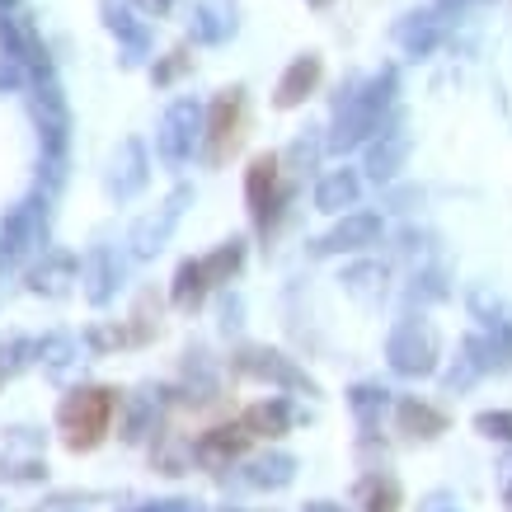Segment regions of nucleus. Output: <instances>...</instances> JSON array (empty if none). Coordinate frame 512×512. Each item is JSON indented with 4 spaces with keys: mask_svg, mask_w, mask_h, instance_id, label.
<instances>
[{
    "mask_svg": "<svg viewBox=\"0 0 512 512\" xmlns=\"http://www.w3.org/2000/svg\"><path fill=\"white\" fill-rule=\"evenodd\" d=\"M123 395L113 386H90V390H71L62 404H57V423L66 428V447L71 451H94L113 428V414H118Z\"/></svg>",
    "mask_w": 512,
    "mask_h": 512,
    "instance_id": "obj_1",
    "label": "nucleus"
},
{
    "mask_svg": "<svg viewBox=\"0 0 512 512\" xmlns=\"http://www.w3.org/2000/svg\"><path fill=\"white\" fill-rule=\"evenodd\" d=\"M390 94H395V71H381L376 80H367L362 90L343 94L339 113H334V132H329V151H353L381 127V113H386Z\"/></svg>",
    "mask_w": 512,
    "mask_h": 512,
    "instance_id": "obj_2",
    "label": "nucleus"
},
{
    "mask_svg": "<svg viewBox=\"0 0 512 512\" xmlns=\"http://www.w3.org/2000/svg\"><path fill=\"white\" fill-rule=\"evenodd\" d=\"M33 123H38V141H43V170L57 184L66 160V141H71V104H66V94L52 71L33 76Z\"/></svg>",
    "mask_w": 512,
    "mask_h": 512,
    "instance_id": "obj_3",
    "label": "nucleus"
},
{
    "mask_svg": "<svg viewBox=\"0 0 512 512\" xmlns=\"http://www.w3.org/2000/svg\"><path fill=\"white\" fill-rule=\"evenodd\" d=\"M437 329L428 325V320H404V325H395V334H390L386 343V357L390 367L400 376H433L437 372Z\"/></svg>",
    "mask_w": 512,
    "mask_h": 512,
    "instance_id": "obj_4",
    "label": "nucleus"
},
{
    "mask_svg": "<svg viewBox=\"0 0 512 512\" xmlns=\"http://www.w3.org/2000/svg\"><path fill=\"white\" fill-rule=\"evenodd\" d=\"M202 137H207V160H212V165H226V160L240 151V141H245V90L217 94V104L207 109Z\"/></svg>",
    "mask_w": 512,
    "mask_h": 512,
    "instance_id": "obj_5",
    "label": "nucleus"
},
{
    "mask_svg": "<svg viewBox=\"0 0 512 512\" xmlns=\"http://www.w3.org/2000/svg\"><path fill=\"white\" fill-rule=\"evenodd\" d=\"M202 127H207V118H202V109L193 104V99H174L170 109H165V118H160V132H156V151L165 165H184L188 156H193V141L202 137Z\"/></svg>",
    "mask_w": 512,
    "mask_h": 512,
    "instance_id": "obj_6",
    "label": "nucleus"
},
{
    "mask_svg": "<svg viewBox=\"0 0 512 512\" xmlns=\"http://www.w3.org/2000/svg\"><path fill=\"white\" fill-rule=\"evenodd\" d=\"M282 160L268 151V156H254V165H249L245 174V198L249 207H254V221H259V231H268L273 221H278L282 202H287V188H282Z\"/></svg>",
    "mask_w": 512,
    "mask_h": 512,
    "instance_id": "obj_7",
    "label": "nucleus"
},
{
    "mask_svg": "<svg viewBox=\"0 0 512 512\" xmlns=\"http://www.w3.org/2000/svg\"><path fill=\"white\" fill-rule=\"evenodd\" d=\"M235 372L254 376V381H273V386L301 390V395H315L311 376H301L292 362H287L282 353H273V348H240V357H235Z\"/></svg>",
    "mask_w": 512,
    "mask_h": 512,
    "instance_id": "obj_8",
    "label": "nucleus"
},
{
    "mask_svg": "<svg viewBox=\"0 0 512 512\" xmlns=\"http://www.w3.org/2000/svg\"><path fill=\"white\" fill-rule=\"evenodd\" d=\"M0 47H5V57H15V62L29 66L33 76H38V71H52L43 38H38V29H33V19L24 15V10L0 15Z\"/></svg>",
    "mask_w": 512,
    "mask_h": 512,
    "instance_id": "obj_9",
    "label": "nucleus"
},
{
    "mask_svg": "<svg viewBox=\"0 0 512 512\" xmlns=\"http://www.w3.org/2000/svg\"><path fill=\"white\" fill-rule=\"evenodd\" d=\"M254 442L245 423H217V428H207V433L193 442V461H202L207 470H226L231 461H240Z\"/></svg>",
    "mask_w": 512,
    "mask_h": 512,
    "instance_id": "obj_10",
    "label": "nucleus"
},
{
    "mask_svg": "<svg viewBox=\"0 0 512 512\" xmlns=\"http://www.w3.org/2000/svg\"><path fill=\"white\" fill-rule=\"evenodd\" d=\"M188 202H193V188H174L170 202L160 207L156 217H146L137 231H132V254H137V259H151V254L165 249V240H170V231L179 226V217H184Z\"/></svg>",
    "mask_w": 512,
    "mask_h": 512,
    "instance_id": "obj_11",
    "label": "nucleus"
},
{
    "mask_svg": "<svg viewBox=\"0 0 512 512\" xmlns=\"http://www.w3.org/2000/svg\"><path fill=\"white\" fill-rule=\"evenodd\" d=\"M99 15H104V29L123 43V52H127L123 62L127 66L141 62V57H146V47H151V29L137 19L141 15L137 5H127V0H99Z\"/></svg>",
    "mask_w": 512,
    "mask_h": 512,
    "instance_id": "obj_12",
    "label": "nucleus"
},
{
    "mask_svg": "<svg viewBox=\"0 0 512 512\" xmlns=\"http://www.w3.org/2000/svg\"><path fill=\"white\" fill-rule=\"evenodd\" d=\"M0 245L5 254H29L33 245H43V198H24L19 207H10V217L0 226Z\"/></svg>",
    "mask_w": 512,
    "mask_h": 512,
    "instance_id": "obj_13",
    "label": "nucleus"
},
{
    "mask_svg": "<svg viewBox=\"0 0 512 512\" xmlns=\"http://www.w3.org/2000/svg\"><path fill=\"white\" fill-rule=\"evenodd\" d=\"M376 240H381V217H372V212H343V221L315 249L320 254H357V249L376 245Z\"/></svg>",
    "mask_w": 512,
    "mask_h": 512,
    "instance_id": "obj_14",
    "label": "nucleus"
},
{
    "mask_svg": "<svg viewBox=\"0 0 512 512\" xmlns=\"http://www.w3.org/2000/svg\"><path fill=\"white\" fill-rule=\"evenodd\" d=\"M146 179H151V160H146V146H141L137 137H127L123 146H118V156H113L109 188L118 193V198H132V193H141V188H146Z\"/></svg>",
    "mask_w": 512,
    "mask_h": 512,
    "instance_id": "obj_15",
    "label": "nucleus"
},
{
    "mask_svg": "<svg viewBox=\"0 0 512 512\" xmlns=\"http://www.w3.org/2000/svg\"><path fill=\"white\" fill-rule=\"evenodd\" d=\"M320 76H325V66H320V57H315V52L296 57V62L287 66V71H282L278 94H273V104H278V109H296V104H306V94H315Z\"/></svg>",
    "mask_w": 512,
    "mask_h": 512,
    "instance_id": "obj_16",
    "label": "nucleus"
},
{
    "mask_svg": "<svg viewBox=\"0 0 512 512\" xmlns=\"http://www.w3.org/2000/svg\"><path fill=\"white\" fill-rule=\"evenodd\" d=\"M80 282H85V296H90L94 306H104L118 287V259H113V249H90L85 259H80Z\"/></svg>",
    "mask_w": 512,
    "mask_h": 512,
    "instance_id": "obj_17",
    "label": "nucleus"
},
{
    "mask_svg": "<svg viewBox=\"0 0 512 512\" xmlns=\"http://www.w3.org/2000/svg\"><path fill=\"white\" fill-rule=\"evenodd\" d=\"M71 282H80V259H71V254H47L43 264L29 273V287L33 292H47V296L66 292Z\"/></svg>",
    "mask_w": 512,
    "mask_h": 512,
    "instance_id": "obj_18",
    "label": "nucleus"
},
{
    "mask_svg": "<svg viewBox=\"0 0 512 512\" xmlns=\"http://www.w3.org/2000/svg\"><path fill=\"white\" fill-rule=\"evenodd\" d=\"M235 33V10L226 0H202L193 10V38L198 43H226Z\"/></svg>",
    "mask_w": 512,
    "mask_h": 512,
    "instance_id": "obj_19",
    "label": "nucleus"
},
{
    "mask_svg": "<svg viewBox=\"0 0 512 512\" xmlns=\"http://www.w3.org/2000/svg\"><path fill=\"white\" fill-rule=\"evenodd\" d=\"M404 156H409V137L381 132V141H372V151H367V170H372V179H395L404 170Z\"/></svg>",
    "mask_w": 512,
    "mask_h": 512,
    "instance_id": "obj_20",
    "label": "nucleus"
},
{
    "mask_svg": "<svg viewBox=\"0 0 512 512\" xmlns=\"http://www.w3.org/2000/svg\"><path fill=\"white\" fill-rule=\"evenodd\" d=\"M357 193H362L357 170H334L320 179V188H315V207H320V212H343V207L357 202Z\"/></svg>",
    "mask_w": 512,
    "mask_h": 512,
    "instance_id": "obj_21",
    "label": "nucleus"
},
{
    "mask_svg": "<svg viewBox=\"0 0 512 512\" xmlns=\"http://www.w3.org/2000/svg\"><path fill=\"white\" fill-rule=\"evenodd\" d=\"M395 419H400V433H409V437L447 433V414H442V409H433V404H423V400H400Z\"/></svg>",
    "mask_w": 512,
    "mask_h": 512,
    "instance_id": "obj_22",
    "label": "nucleus"
},
{
    "mask_svg": "<svg viewBox=\"0 0 512 512\" xmlns=\"http://www.w3.org/2000/svg\"><path fill=\"white\" fill-rule=\"evenodd\" d=\"M240 423L254 437H282L292 428V409H287V400H259V404H249Z\"/></svg>",
    "mask_w": 512,
    "mask_h": 512,
    "instance_id": "obj_23",
    "label": "nucleus"
},
{
    "mask_svg": "<svg viewBox=\"0 0 512 512\" xmlns=\"http://www.w3.org/2000/svg\"><path fill=\"white\" fill-rule=\"evenodd\" d=\"M207 268H202V259H188V264H179V273H174V287H170V301L179 306V311H198V301L207 296Z\"/></svg>",
    "mask_w": 512,
    "mask_h": 512,
    "instance_id": "obj_24",
    "label": "nucleus"
},
{
    "mask_svg": "<svg viewBox=\"0 0 512 512\" xmlns=\"http://www.w3.org/2000/svg\"><path fill=\"white\" fill-rule=\"evenodd\" d=\"M437 38H442V15L437 10H428V15H409L400 24V43L404 52H414V57H428L437 47Z\"/></svg>",
    "mask_w": 512,
    "mask_h": 512,
    "instance_id": "obj_25",
    "label": "nucleus"
},
{
    "mask_svg": "<svg viewBox=\"0 0 512 512\" xmlns=\"http://www.w3.org/2000/svg\"><path fill=\"white\" fill-rule=\"evenodd\" d=\"M292 475H296V461L287 451H273V456H264V461L249 466L245 480L254 484V489H282V484H292Z\"/></svg>",
    "mask_w": 512,
    "mask_h": 512,
    "instance_id": "obj_26",
    "label": "nucleus"
},
{
    "mask_svg": "<svg viewBox=\"0 0 512 512\" xmlns=\"http://www.w3.org/2000/svg\"><path fill=\"white\" fill-rule=\"evenodd\" d=\"M240 264H245V240H226L217 254H207V259H202V268H207V282H212V287L231 282L235 273H240Z\"/></svg>",
    "mask_w": 512,
    "mask_h": 512,
    "instance_id": "obj_27",
    "label": "nucleus"
},
{
    "mask_svg": "<svg viewBox=\"0 0 512 512\" xmlns=\"http://www.w3.org/2000/svg\"><path fill=\"white\" fill-rule=\"evenodd\" d=\"M156 329H160V301H156V292H141L137 311L127 320V334H132V343H146V339H156Z\"/></svg>",
    "mask_w": 512,
    "mask_h": 512,
    "instance_id": "obj_28",
    "label": "nucleus"
},
{
    "mask_svg": "<svg viewBox=\"0 0 512 512\" xmlns=\"http://www.w3.org/2000/svg\"><path fill=\"white\" fill-rule=\"evenodd\" d=\"M400 508V484L390 475H372L362 484V512H395Z\"/></svg>",
    "mask_w": 512,
    "mask_h": 512,
    "instance_id": "obj_29",
    "label": "nucleus"
},
{
    "mask_svg": "<svg viewBox=\"0 0 512 512\" xmlns=\"http://www.w3.org/2000/svg\"><path fill=\"white\" fill-rule=\"evenodd\" d=\"M348 404H353V414L362 428H376V419H381V409H386V390L381 386H357L353 395H348Z\"/></svg>",
    "mask_w": 512,
    "mask_h": 512,
    "instance_id": "obj_30",
    "label": "nucleus"
},
{
    "mask_svg": "<svg viewBox=\"0 0 512 512\" xmlns=\"http://www.w3.org/2000/svg\"><path fill=\"white\" fill-rule=\"evenodd\" d=\"M188 66H193V52H188V47H174L170 57H165V62L151 71V80H156V85H174V80L184 76Z\"/></svg>",
    "mask_w": 512,
    "mask_h": 512,
    "instance_id": "obj_31",
    "label": "nucleus"
},
{
    "mask_svg": "<svg viewBox=\"0 0 512 512\" xmlns=\"http://www.w3.org/2000/svg\"><path fill=\"white\" fill-rule=\"evenodd\" d=\"M475 428H480L484 437H498V442H512V414H508V409H494V414H480V419H475Z\"/></svg>",
    "mask_w": 512,
    "mask_h": 512,
    "instance_id": "obj_32",
    "label": "nucleus"
},
{
    "mask_svg": "<svg viewBox=\"0 0 512 512\" xmlns=\"http://www.w3.org/2000/svg\"><path fill=\"white\" fill-rule=\"evenodd\" d=\"M123 343H132V334H127V325H104V329H90V348H94V353H109V348H123Z\"/></svg>",
    "mask_w": 512,
    "mask_h": 512,
    "instance_id": "obj_33",
    "label": "nucleus"
},
{
    "mask_svg": "<svg viewBox=\"0 0 512 512\" xmlns=\"http://www.w3.org/2000/svg\"><path fill=\"white\" fill-rule=\"evenodd\" d=\"M151 414H156V409H151L146 400L132 404V414H127V423H123V437H127V442H137V437L146 433V423H151Z\"/></svg>",
    "mask_w": 512,
    "mask_h": 512,
    "instance_id": "obj_34",
    "label": "nucleus"
},
{
    "mask_svg": "<svg viewBox=\"0 0 512 512\" xmlns=\"http://www.w3.org/2000/svg\"><path fill=\"white\" fill-rule=\"evenodd\" d=\"M71 353H76V348H71V339H43V343H38V357H47L52 367H66V362H71Z\"/></svg>",
    "mask_w": 512,
    "mask_h": 512,
    "instance_id": "obj_35",
    "label": "nucleus"
},
{
    "mask_svg": "<svg viewBox=\"0 0 512 512\" xmlns=\"http://www.w3.org/2000/svg\"><path fill=\"white\" fill-rule=\"evenodd\" d=\"M24 71H29L24 62H15V57H0V90H19V85H24Z\"/></svg>",
    "mask_w": 512,
    "mask_h": 512,
    "instance_id": "obj_36",
    "label": "nucleus"
},
{
    "mask_svg": "<svg viewBox=\"0 0 512 512\" xmlns=\"http://www.w3.org/2000/svg\"><path fill=\"white\" fill-rule=\"evenodd\" d=\"M132 5H137L141 15H151V19H165L174 10V0H132Z\"/></svg>",
    "mask_w": 512,
    "mask_h": 512,
    "instance_id": "obj_37",
    "label": "nucleus"
},
{
    "mask_svg": "<svg viewBox=\"0 0 512 512\" xmlns=\"http://www.w3.org/2000/svg\"><path fill=\"white\" fill-rule=\"evenodd\" d=\"M132 512H198V503H184V498H170V503H146V508Z\"/></svg>",
    "mask_w": 512,
    "mask_h": 512,
    "instance_id": "obj_38",
    "label": "nucleus"
},
{
    "mask_svg": "<svg viewBox=\"0 0 512 512\" xmlns=\"http://www.w3.org/2000/svg\"><path fill=\"white\" fill-rule=\"evenodd\" d=\"M419 512H456V503H451L447 494H433V498H428V503H423Z\"/></svg>",
    "mask_w": 512,
    "mask_h": 512,
    "instance_id": "obj_39",
    "label": "nucleus"
},
{
    "mask_svg": "<svg viewBox=\"0 0 512 512\" xmlns=\"http://www.w3.org/2000/svg\"><path fill=\"white\" fill-rule=\"evenodd\" d=\"M306 512H343L339 503H306Z\"/></svg>",
    "mask_w": 512,
    "mask_h": 512,
    "instance_id": "obj_40",
    "label": "nucleus"
},
{
    "mask_svg": "<svg viewBox=\"0 0 512 512\" xmlns=\"http://www.w3.org/2000/svg\"><path fill=\"white\" fill-rule=\"evenodd\" d=\"M10 10H19V0H0V15H10Z\"/></svg>",
    "mask_w": 512,
    "mask_h": 512,
    "instance_id": "obj_41",
    "label": "nucleus"
},
{
    "mask_svg": "<svg viewBox=\"0 0 512 512\" xmlns=\"http://www.w3.org/2000/svg\"><path fill=\"white\" fill-rule=\"evenodd\" d=\"M306 5H315V10H325V5H334V0H306Z\"/></svg>",
    "mask_w": 512,
    "mask_h": 512,
    "instance_id": "obj_42",
    "label": "nucleus"
},
{
    "mask_svg": "<svg viewBox=\"0 0 512 512\" xmlns=\"http://www.w3.org/2000/svg\"><path fill=\"white\" fill-rule=\"evenodd\" d=\"M442 5H466V0H442Z\"/></svg>",
    "mask_w": 512,
    "mask_h": 512,
    "instance_id": "obj_43",
    "label": "nucleus"
},
{
    "mask_svg": "<svg viewBox=\"0 0 512 512\" xmlns=\"http://www.w3.org/2000/svg\"><path fill=\"white\" fill-rule=\"evenodd\" d=\"M5 259H10V254H5V245H0V264H5Z\"/></svg>",
    "mask_w": 512,
    "mask_h": 512,
    "instance_id": "obj_44",
    "label": "nucleus"
},
{
    "mask_svg": "<svg viewBox=\"0 0 512 512\" xmlns=\"http://www.w3.org/2000/svg\"><path fill=\"white\" fill-rule=\"evenodd\" d=\"M508 508H512V489H508Z\"/></svg>",
    "mask_w": 512,
    "mask_h": 512,
    "instance_id": "obj_45",
    "label": "nucleus"
},
{
    "mask_svg": "<svg viewBox=\"0 0 512 512\" xmlns=\"http://www.w3.org/2000/svg\"><path fill=\"white\" fill-rule=\"evenodd\" d=\"M0 376H5V367H0Z\"/></svg>",
    "mask_w": 512,
    "mask_h": 512,
    "instance_id": "obj_46",
    "label": "nucleus"
}]
</instances>
